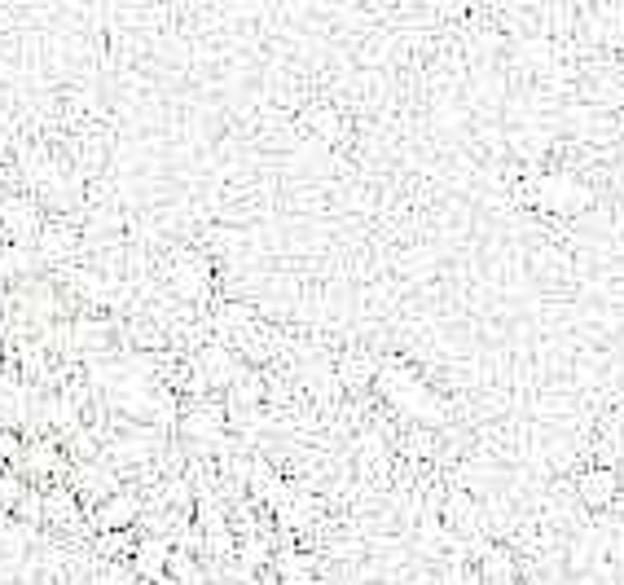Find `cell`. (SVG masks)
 Instances as JSON below:
<instances>
[{
  "mask_svg": "<svg viewBox=\"0 0 624 585\" xmlns=\"http://www.w3.org/2000/svg\"><path fill=\"white\" fill-rule=\"evenodd\" d=\"M167 282H172V291H176V295H185V300H198V295H207V282H211L207 260L181 256V260L172 264V273H167Z\"/></svg>",
  "mask_w": 624,
  "mask_h": 585,
  "instance_id": "7",
  "label": "cell"
},
{
  "mask_svg": "<svg viewBox=\"0 0 624 585\" xmlns=\"http://www.w3.org/2000/svg\"><path fill=\"white\" fill-rule=\"evenodd\" d=\"M444 524L462 528V533H471V528H475V498L466 489H453L449 493V502H444Z\"/></svg>",
  "mask_w": 624,
  "mask_h": 585,
  "instance_id": "8",
  "label": "cell"
},
{
  "mask_svg": "<svg viewBox=\"0 0 624 585\" xmlns=\"http://www.w3.org/2000/svg\"><path fill=\"white\" fill-rule=\"evenodd\" d=\"M137 520H141V498L128 489H115L110 498L93 502V511H88V524H93V533H102V537L128 533Z\"/></svg>",
  "mask_w": 624,
  "mask_h": 585,
  "instance_id": "2",
  "label": "cell"
},
{
  "mask_svg": "<svg viewBox=\"0 0 624 585\" xmlns=\"http://www.w3.org/2000/svg\"><path fill=\"white\" fill-rule=\"evenodd\" d=\"M84 515L80 506V493H75V484H49L44 489V524L53 528H75Z\"/></svg>",
  "mask_w": 624,
  "mask_h": 585,
  "instance_id": "6",
  "label": "cell"
},
{
  "mask_svg": "<svg viewBox=\"0 0 624 585\" xmlns=\"http://www.w3.org/2000/svg\"><path fill=\"white\" fill-rule=\"evenodd\" d=\"M383 392L392 396L396 410H405L409 418H418V423H440V418H444L440 396H431V388H427V383H418L414 374H387Z\"/></svg>",
  "mask_w": 624,
  "mask_h": 585,
  "instance_id": "1",
  "label": "cell"
},
{
  "mask_svg": "<svg viewBox=\"0 0 624 585\" xmlns=\"http://www.w3.org/2000/svg\"><path fill=\"white\" fill-rule=\"evenodd\" d=\"M537 198H541V207L545 212H559V216H572V212H585L589 207V185H581L572 172H550L541 181V190H537Z\"/></svg>",
  "mask_w": 624,
  "mask_h": 585,
  "instance_id": "3",
  "label": "cell"
},
{
  "mask_svg": "<svg viewBox=\"0 0 624 585\" xmlns=\"http://www.w3.org/2000/svg\"><path fill=\"white\" fill-rule=\"evenodd\" d=\"M576 498H581L585 511H607L620 498V476L611 467H585L576 476Z\"/></svg>",
  "mask_w": 624,
  "mask_h": 585,
  "instance_id": "4",
  "label": "cell"
},
{
  "mask_svg": "<svg viewBox=\"0 0 624 585\" xmlns=\"http://www.w3.org/2000/svg\"><path fill=\"white\" fill-rule=\"evenodd\" d=\"M172 542L167 537H146V542L137 546V555H132V572H137L141 581H154V585H167V564H172Z\"/></svg>",
  "mask_w": 624,
  "mask_h": 585,
  "instance_id": "5",
  "label": "cell"
}]
</instances>
